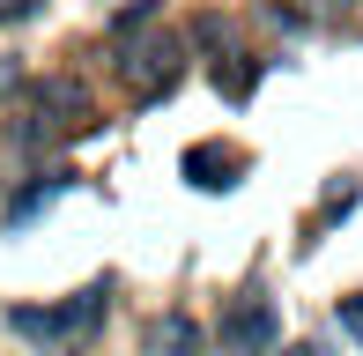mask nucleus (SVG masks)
<instances>
[{
    "label": "nucleus",
    "instance_id": "obj_6",
    "mask_svg": "<svg viewBox=\"0 0 363 356\" xmlns=\"http://www.w3.org/2000/svg\"><path fill=\"white\" fill-rule=\"evenodd\" d=\"M141 30H156V0H134V8H119V15H111V38H141Z\"/></svg>",
    "mask_w": 363,
    "mask_h": 356
},
{
    "label": "nucleus",
    "instance_id": "obj_7",
    "mask_svg": "<svg viewBox=\"0 0 363 356\" xmlns=\"http://www.w3.org/2000/svg\"><path fill=\"white\" fill-rule=\"evenodd\" d=\"M341 327H349V342H363V297H341Z\"/></svg>",
    "mask_w": 363,
    "mask_h": 356
},
{
    "label": "nucleus",
    "instance_id": "obj_4",
    "mask_svg": "<svg viewBox=\"0 0 363 356\" xmlns=\"http://www.w3.org/2000/svg\"><path fill=\"white\" fill-rule=\"evenodd\" d=\"M238 171H245V156L230 149V141H193L186 149V178L201 193H223V186H238Z\"/></svg>",
    "mask_w": 363,
    "mask_h": 356
},
{
    "label": "nucleus",
    "instance_id": "obj_3",
    "mask_svg": "<svg viewBox=\"0 0 363 356\" xmlns=\"http://www.w3.org/2000/svg\"><path fill=\"white\" fill-rule=\"evenodd\" d=\"M274 334H282V319H274L267 289H245V297L230 304V319H223V342L238 356H274Z\"/></svg>",
    "mask_w": 363,
    "mask_h": 356
},
{
    "label": "nucleus",
    "instance_id": "obj_5",
    "mask_svg": "<svg viewBox=\"0 0 363 356\" xmlns=\"http://www.w3.org/2000/svg\"><path fill=\"white\" fill-rule=\"evenodd\" d=\"M208 349V327L193 312H156L148 319V356H201Z\"/></svg>",
    "mask_w": 363,
    "mask_h": 356
},
{
    "label": "nucleus",
    "instance_id": "obj_8",
    "mask_svg": "<svg viewBox=\"0 0 363 356\" xmlns=\"http://www.w3.org/2000/svg\"><path fill=\"white\" fill-rule=\"evenodd\" d=\"M38 8H45V0H0V23H30Z\"/></svg>",
    "mask_w": 363,
    "mask_h": 356
},
{
    "label": "nucleus",
    "instance_id": "obj_1",
    "mask_svg": "<svg viewBox=\"0 0 363 356\" xmlns=\"http://www.w3.org/2000/svg\"><path fill=\"white\" fill-rule=\"evenodd\" d=\"M104 312H111V282L96 274L89 289H74V297H60V304H15L8 334L30 342V349H45V356H67V349H82L96 327H104Z\"/></svg>",
    "mask_w": 363,
    "mask_h": 356
},
{
    "label": "nucleus",
    "instance_id": "obj_9",
    "mask_svg": "<svg viewBox=\"0 0 363 356\" xmlns=\"http://www.w3.org/2000/svg\"><path fill=\"white\" fill-rule=\"evenodd\" d=\"M274 356H326L319 342H289V349H274Z\"/></svg>",
    "mask_w": 363,
    "mask_h": 356
},
{
    "label": "nucleus",
    "instance_id": "obj_2",
    "mask_svg": "<svg viewBox=\"0 0 363 356\" xmlns=\"http://www.w3.org/2000/svg\"><path fill=\"white\" fill-rule=\"evenodd\" d=\"M186 52L193 45L178 38V30H141V38L119 52V74H126V89H134L141 104H163V96L186 82V67H193Z\"/></svg>",
    "mask_w": 363,
    "mask_h": 356
}]
</instances>
